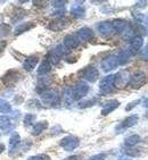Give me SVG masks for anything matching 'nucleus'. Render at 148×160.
Masks as SVG:
<instances>
[{
	"label": "nucleus",
	"mask_w": 148,
	"mask_h": 160,
	"mask_svg": "<svg viewBox=\"0 0 148 160\" xmlns=\"http://www.w3.org/2000/svg\"><path fill=\"white\" fill-rule=\"evenodd\" d=\"M119 106H120V102L117 101V100H109V101L106 102L104 108L102 109V115L106 116V115L111 114L112 111L115 110Z\"/></svg>",
	"instance_id": "aec40b11"
},
{
	"label": "nucleus",
	"mask_w": 148,
	"mask_h": 160,
	"mask_svg": "<svg viewBox=\"0 0 148 160\" xmlns=\"http://www.w3.org/2000/svg\"><path fill=\"white\" fill-rule=\"evenodd\" d=\"M34 119H35V115H33V114L25 115L24 116V125L25 126H30V125H32Z\"/></svg>",
	"instance_id": "c756f323"
},
{
	"label": "nucleus",
	"mask_w": 148,
	"mask_h": 160,
	"mask_svg": "<svg viewBox=\"0 0 148 160\" xmlns=\"http://www.w3.org/2000/svg\"><path fill=\"white\" fill-rule=\"evenodd\" d=\"M48 127V123H47L46 120H43V122H39V123H35L32 127V134L33 135H39L40 133H42L45 129Z\"/></svg>",
	"instance_id": "4be33fe9"
},
{
	"label": "nucleus",
	"mask_w": 148,
	"mask_h": 160,
	"mask_svg": "<svg viewBox=\"0 0 148 160\" xmlns=\"http://www.w3.org/2000/svg\"><path fill=\"white\" fill-rule=\"evenodd\" d=\"M12 111V106L8 101L3 100V99H0V112L3 114H8Z\"/></svg>",
	"instance_id": "bb28decb"
},
{
	"label": "nucleus",
	"mask_w": 148,
	"mask_h": 160,
	"mask_svg": "<svg viewBox=\"0 0 148 160\" xmlns=\"http://www.w3.org/2000/svg\"><path fill=\"white\" fill-rule=\"evenodd\" d=\"M106 158V154L105 153H99V154H96L93 157H91L90 159L88 160H105Z\"/></svg>",
	"instance_id": "72a5a7b5"
},
{
	"label": "nucleus",
	"mask_w": 148,
	"mask_h": 160,
	"mask_svg": "<svg viewBox=\"0 0 148 160\" xmlns=\"http://www.w3.org/2000/svg\"><path fill=\"white\" fill-rule=\"evenodd\" d=\"M130 75L127 71H121L114 75V88L117 89H123L129 84Z\"/></svg>",
	"instance_id": "39448f33"
},
{
	"label": "nucleus",
	"mask_w": 148,
	"mask_h": 160,
	"mask_svg": "<svg viewBox=\"0 0 148 160\" xmlns=\"http://www.w3.org/2000/svg\"><path fill=\"white\" fill-rule=\"evenodd\" d=\"M114 74H111L108 76L104 77L100 83H99V91H100V94L103 96H106V94H109V93H113L114 91Z\"/></svg>",
	"instance_id": "f03ea898"
},
{
	"label": "nucleus",
	"mask_w": 148,
	"mask_h": 160,
	"mask_svg": "<svg viewBox=\"0 0 148 160\" xmlns=\"http://www.w3.org/2000/svg\"><path fill=\"white\" fill-rule=\"evenodd\" d=\"M12 128V120L7 116H0V129L9 131Z\"/></svg>",
	"instance_id": "393cba45"
},
{
	"label": "nucleus",
	"mask_w": 148,
	"mask_h": 160,
	"mask_svg": "<svg viewBox=\"0 0 148 160\" xmlns=\"http://www.w3.org/2000/svg\"><path fill=\"white\" fill-rule=\"evenodd\" d=\"M138 119L139 117L137 115H131L129 117H127L121 123V125L119 126L117 131H123V129H127V128H130V127H132L133 125H136L138 123Z\"/></svg>",
	"instance_id": "f8f14e48"
},
{
	"label": "nucleus",
	"mask_w": 148,
	"mask_h": 160,
	"mask_svg": "<svg viewBox=\"0 0 148 160\" xmlns=\"http://www.w3.org/2000/svg\"><path fill=\"white\" fill-rule=\"evenodd\" d=\"M38 62H39V58L37 56H30L25 59L24 62H23V68H24L26 72H31L35 66H37Z\"/></svg>",
	"instance_id": "a211bd4d"
},
{
	"label": "nucleus",
	"mask_w": 148,
	"mask_h": 160,
	"mask_svg": "<svg viewBox=\"0 0 148 160\" xmlns=\"http://www.w3.org/2000/svg\"><path fill=\"white\" fill-rule=\"evenodd\" d=\"M147 52H148V51H147V46H146L145 49H144V51H141V53H140V58L144 59L145 62L147 60V58H148V57H147Z\"/></svg>",
	"instance_id": "f704fd0d"
},
{
	"label": "nucleus",
	"mask_w": 148,
	"mask_h": 160,
	"mask_svg": "<svg viewBox=\"0 0 148 160\" xmlns=\"http://www.w3.org/2000/svg\"><path fill=\"white\" fill-rule=\"evenodd\" d=\"M28 160H49V156H47V154H37V156L30 157Z\"/></svg>",
	"instance_id": "473e14b6"
},
{
	"label": "nucleus",
	"mask_w": 148,
	"mask_h": 160,
	"mask_svg": "<svg viewBox=\"0 0 148 160\" xmlns=\"http://www.w3.org/2000/svg\"><path fill=\"white\" fill-rule=\"evenodd\" d=\"M97 30H98L99 34L102 37H109L113 33V26H112L111 22H102V23H99L98 26H97Z\"/></svg>",
	"instance_id": "9b49d317"
},
{
	"label": "nucleus",
	"mask_w": 148,
	"mask_h": 160,
	"mask_svg": "<svg viewBox=\"0 0 148 160\" xmlns=\"http://www.w3.org/2000/svg\"><path fill=\"white\" fill-rule=\"evenodd\" d=\"M64 160H77V156H71V157L65 158Z\"/></svg>",
	"instance_id": "e433bc0d"
},
{
	"label": "nucleus",
	"mask_w": 148,
	"mask_h": 160,
	"mask_svg": "<svg viewBox=\"0 0 148 160\" xmlns=\"http://www.w3.org/2000/svg\"><path fill=\"white\" fill-rule=\"evenodd\" d=\"M112 26H113V31H115L116 33H123L128 28V22L117 18L112 23Z\"/></svg>",
	"instance_id": "f3484780"
},
{
	"label": "nucleus",
	"mask_w": 148,
	"mask_h": 160,
	"mask_svg": "<svg viewBox=\"0 0 148 160\" xmlns=\"http://www.w3.org/2000/svg\"><path fill=\"white\" fill-rule=\"evenodd\" d=\"M88 92H89V86H88L87 83H84V82H79V83L75 84L71 89L73 100H80V99L83 98Z\"/></svg>",
	"instance_id": "7ed1b4c3"
},
{
	"label": "nucleus",
	"mask_w": 148,
	"mask_h": 160,
	"mask_svg": "<svg viewBox=\"0 0 148 160\" xmlns=\"http://www.w3.org/2000/svg\"><path fill=\"white\" fill-rule=\"evenodd\" d=\"M19 143H21V138H19L18 133H14L9 139V150L15 149Z\"/></svg>",
	"instance_id": "a878e982"
},
{
	"label": "nucleus",
	"mask_w": 148,
	"mask_h": 160,
	"mask_svg": "<svg viewBox=\"0 0 148 160\" xmlns=\"http://www.w3.org/2000/svg\"><path fill=\"white\" fill-rule=\"evenodd\" d=\"M71 12L72 15L77 17V18H83L86 16V7L82 5V2L74 3L73 6L71 7Z\"/></svg>",
	"instance_id": "4468645a"
},
{
	"label": "nucleus",
	"mask_w": 148,
	"mask_h": 160,
	"mask_svg": "<svg viewBox=\"0 0 148 160\" xmlns=\"http://www.w3.org/2000/svg\"><path fill=\"white\" fill-rule=\"evenodd\" d=\"M50 71H51V65L48 62V59H45L40 64L39 68H38V74L46 75V74H48V73H50Z\"/></svg>",
	"instance_id": "5701e85b"
},
{
	"label": "nucleus",
	"mask_w": 148,
	"mask_h": 160,
	"mask_svg": "<svg viewBox=\"0 0 148 160\" xmlns=\"http://www.w3.org/2000/svg\"><path fill=\"white\" fill-rule=\"evenodd\" d=\"M146 83V74L142 72H136L133 75L130 76L129 85L135 90L140 89Z\"/></svg>",
	"instance_id": "20e7f679"
},
{
	"label": "nucleus",
	"mask_w": 148,
	"mask_h": 160,
	"mask_svg": "<svg viewBox=\"0 0 148 160\" xmlns=\"http://www.w3.org/2000/svg\"><path fill=\"white\" fill-rule=\"evenodd\" d=\"M131 56H132V53L130 52L129 49L121 50L120 52H119V55L116 56L119 65H125V64H128V62H129L130 58H131Z\"/></svg>",
	"instance_id": "6ab92c4d"
},
{
	"label": "nucleus",
	"mask_w": 148,
	"mask_h": 160,
	"mask_svg": "<svg viewBox=\"0 0 148 160\" xmlns=\"http://www.w3.org/2000/svg\"><path fill=\"white\" fill-rule=\"evenodd\" d=\"M138 102H139V100H136L135 102H131V103H129L130 106H128V107H127V110H130V109H131L132 107H135V106H136Z\"/></svg>",
	"instance_id": "c9c22d12"
},
{
	"label": "nucleus",
	"mask_w": 148,
	"mask_h": 160,
	"mask_svg": "<svg viewBox=\"0 0 148 160\" xmlns=\"http://www.w3.org/2000/svg\"><path fill=\"white\" fill-rule=\"evenodd\" d=\"M21 80V74L17 71H8L5 74V76L3 77V82L6 86H14L15 84H17V82Z\"/></svg>",
	"instance_id": "6e6552de"
},
{
	"label": "nucleus",
	"mask_w": 148,
	"mask_h": 160,
	"mask_svg": "<svg viewBox=\"0 0 148 160\" xmlns=\"http://www.w3.org/2000/svg\"><path fill=\"white\" fill-rule=\"evenodd\" d=\"M80 141L77 139V136H73V135H70V136H66L64 139L61 141V147L64 149L65 151H73L74 149L77 148V145H79Z\"/></svg>",
	"instance_id": "0eeeda50"
},
{
	"label": "nucleus",
	"mask_w": 148,
	"mask_h": 160,
	"mask_svg": "<svg viewBox=\"0 0 148 160\" xmlns=\"http://www.w3.org/2000/svg\"><path fill=\"white\" fill-rule=\"evenodd\" d=\"M51 55H54L55 57H57V58H62L63 56L65 55V48H64V46H62V44H58V46L56 47L55 49L51 51Z\"/></svg>",
	"instance_id": "cd10ccee"
},
{
	"label": "nucleus",
	"mask_w": 148,
	"mask_h": 160,
	"mask_svg": "<svg viewBox=\"0 0 148 160\" xmlns=\"http://www.w3.org/2000/svg\"><path fill=\"white\" fill-rule=\"evenodd\" d=\"M82 77H83L86 81H88V82L93 83V82H96L97 78L99 77V72L96 67L89 66V67H87L83 69V72H82Z\"/></svg>",
	"instance_id": "1a4fd4ad"
},
{
	"label": "nucleus",
	"mask_w": 148,
	"mask_h": 160,
	"mask_svg": "<svg viewBox=\"0 0 148 160\" xmlns=\"http://www.w3.org/2000/svg\"><path fill=\"white\" fill-rule=\"evenodd\" d=\"M80 44V40L77 35H66L64 38V46L67 49H75Z\"/></svg>",
	"instance_id": "2eb2a0df"
},
{
	"label": "nucleus",
	"mask_w": 148,
	"mask_h": 160,
	"mask_svg": "<svg viewBox=\"0 0 148 160\" xmlns=\"http://www.w3.org/2000/svg\"><path fill=\"white\" fill-rule=\"evenodd\" d=\"M77 37L80 41H89L93 38V32L89 28H82L77 32Z\"/></svg>",
	"instance_id": "ddd939ff"
},
{
	"label": "nucleus",
	"mask_w": 148,
	"mask_h": 160,
	"mask_svg": "<svg viewBox=\"0 0 148 160\" xmlns=\"http://www.w3.org/2000/svg\"><path fill=\"white\" fill-rule=\"evenodd\" d=\"M10 32V28L8 25L3 24L0 25V37H5V35H8Z\"/></svg>",
	"instance_id": "2f4dec72"
},
{
	"label": "nucleus",
	"mask_w": 148,
	"mask_h": 160,
	"mask_svg": "<svg viewBox=\"0 0 148 160\" xmlns=\"http://www.w3.org/2000/svg\"><path fill=\"white\" fill-rule=\"evenodd\" d=\"M40 97H41V100L45 103L50 106L58 105L59 101H61L59 93L56 90H46V91H43V92L40 93Z\"/></svg>",
	"instance_id": "f257e3e1"
},
{
	"label": "nucleus",
	"mask_w": 148,
	"mask_h": 160,
	"mask_svg": "<svg viewBox=\"0 0 148 160\" xmlns=\"http://www.w3.org/2000/svg\"><path fill=\"white\" fill-rule=\"evenodd\" d=\"M125 153L128 156H131V157H138V156L141 154V150L140 149H128L125 151Z\"/></svg>",
	"instance_id": "7c9ffc66"
},
{
	"label": "nucleus",
	"mask_w": 148,
	"mask_h": 160,
	"mask_svg": "<svg viewBox=\"0 0 148 160\" xmlns=\"http://www.w3.org/2000/svg\"><path fill=\"white\" fill-rule=\"evenodd\" d=\"M71 24L67 19H63V18H58L54 21L51 24L49 25V28L50 30H53V31H59V30H64L68 26V25Z\"/></svg>",
	"instance_id": "dca6fc26"
},
{
	"label": "nucleus",
	"mask_w": 148,
	"mask_h": 160,
	"mask_svg": "<svg viewBox=\"0 0 148 160\" xmlns=\"http://www.w3.org/2000/svg\"><path fill=\"white\" fill-rule=\"evenodd\" d=\"M34 26V23L33 22H26V23H22L19 24L17 28H15V35H19V34L24 33V32L29 31V30H31L32 28Z\"/></svg>",
	"instance_id": "412c9836"
},
{
	"label": "nucleus",
	"mask_w": 148,
	"mask_h": 160,
	"mask_svg": "<svg viewBox=\"0 0 148 160\" xmlns=\"http://www.w3.org/2000/svg\"><path fill=\"white\" fill-rule=\"evenodd\" d=\"M117 58L115 55H109L100 62V67L104 72H111L117 67Z\"/></svg>",
	"instance_id": "423d86ee"
},
{
	"label": "nucleus",
	"mask_w": 148,
	"mask_h": 160,
	"mask_svg": "<svg viewBox=\"0 0 148 160\" xmlns=\"http://www.w3.org/2000/svg\"><path fill=\"white\" fill-rule=\"evenodd\" d=\"M3 150H5V145H3V143H0V153H3Z\"/></svg>",
	"instance_id": "4c0bfd02"
},
{
	"label": "nucleus",
	"mask_w": 148,
	"mask_h": 160,
	"mask_svg": "<svg viewBox=\"0 0 148 160\" xmlns=\"http://www.w3.org/2000/svg\"><path fill=\"white\" fill-rule=\"evenodd\" d=\"M140 141H141V138L138 134H133V135L128 136L127 139L124 140V144L127 145V147H135Z\"/></svg>",
	"instance_id": "b1692460"
},
{
	"label": "nucleus",
	"mask_w": 148,
	"mask_h": 160,
	"mask_svg": "<svg viewBox=\"0 0 148 160\" xmlns=\"http://www.w3.org/2000/svg\"><path fill=\"white\" fill-rule=\"evenodd\" d=\"M14 14H15V15H14V17L12 18V21H13V22L21 21V19L25 16V12H24L23 9H19V8H18L17 10H16V12H14Z\"/></svg>",
	"instance_id": "c85d7f7f"
},
{
	"label": "nucleus",
	"mask_w": 148,
	"mask_h": 160,
	"mask_svg": "<svg viewBox=\"0 0 148 160\" xmlns=\"http://www.w3.org/2000/svg\"><path fill=\"white\" fill-rule=\"evenodd\" d=\"M142 44H144V39L140 35H137V37L132 38L131 41H130V52L132 53V56H135L139 50L141 49Z\"/></svg>",
	"instance_id": "9d476101"
}]
</instances>
